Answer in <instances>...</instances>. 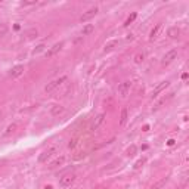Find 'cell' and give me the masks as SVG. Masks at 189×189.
I'll return each mask as SVG.
<instances>
[{"mask_svg": "<svg viewBox=\"0 0 189 189\" xmlns=\"http://www.w3.org/2000/svg\"><path fill=\"white\" fill-rule=\"evenodd\" d=\"M67 80H68L67 75H62V77H59V78H56V80L50 81V83H47L46 87H44V92H46V93H52L55 89H58L62 84V83H65Z\"/></svg>", "mask_w": 189, "mask_h": 189, "instance_id": "1", "label": "cell"}, {"mask_svg": "<svg viewBox=\"0 0 189 189\" xmlns=\"http://www.w3.org/2000/svg\"><path fill=\"white\" fill-rule=\"evenodd\" d=\"M75 177H77V176H75L74 173H67V174H64L61 179H59V186H61V188H69V186L75 182Z\"/></svg>", "mask_w": 189, "mask_h": 189, "instance_id": "2", "label": "cell"}, {"mask_svg": "<svg viewBox=\"0 0 189 189\" xmlns=\"http://www.w3.org/2000/svg\"><path fill=\"white\" fill-rule=\"evenodd\" d=\"M56 152H58V148H56V146H50V148H47L46 151H43L40 155H39V162H40V164L46 162L47 160H49V158H52Z\"/></svg>", "mask_w": 189, "mask_h": 189, "instance_id": "3", "label": "cell"}, {"mask_svg": "<svg viewBox=\"0 0 189 189\" xmlns=\"http://www.w3.org/2000/svg\"><path fill=\"white\" fill-rule=\"evenodd\" d=\"M176 58H177V50H176V49H171V50H169L167 53L162 56L161 64L164 65V67H166V65H170V64L174 61Z\"/></svg>", "mask_w": 189, "mask_h": 189, "instance_id": "4", "label": "cell"}, {"mask_svg": "<svg viewBox=\"0 0 189 189\" xmlns=\"http://www.w3.org/2000/svg\"><path fill=\"white\" fill-rule=\"evenodd\" d=\"M39 37V30L37 28H28V30H25L24 31V34H22V39L24 40H34V39H37Z\"/></svg>", "mask_w": 189, "mask_h": 189, "instance_id": "5", "label": "cell"}, {"mask_svg": "<svg viewBox=\"0 0 189 189\" xmlns=\"http://www.w3.org/2000/svg\"><path fill=\"white\" fill-rule=\"evenodd\" d=\"M96 15H98V7H96V6H94V7H90L89 10H86V12H84V14L80 16V21H81V22H86V21L94 18Z\"/></svg>", "mask_w": 189, "mask_h": 189, "instance_id": "6", "label": "cell"}, {"mask_svg": "<svg viewBox=\"0 0 189 189\" xmlns=\"http://www.w3.org/2000/svg\"><path fill=\"white\" fill-rule=\"evenodd\" d=\"M130 87H132V81H123L121 84L118 86V94L121 98H126L130 92Z\"/></svg>", "mask_w": 189, "mask_h": 189, "instance_id": "7", "label": "cell"}, {"mask_svg": "<svg viewBox=\"0 0 189 189\" xmlns=\"http://www.w3.org/2000/svg\"><path fill=\"white\" fill-rule=\"evenodd\" d=\"M105 117H107V115L103 114V112H102V114H98L96 115V117H94V120H93V123H92V126H90V130H98V128L101 127V124L103 121H105Z\"/></svg>", "mask_w": 189, "mask_h": 189, "instance_id": "8", "label": "cell"}, {"mask_svg": "<svg viewBox=\"0 0 189 189\" xmlns=\"http://www.w3.org/2000/svg\"><path fill=\"white\" fill-rule=\"evenodd\" d=\"M64 47V41H59V43H55L53 46L50 47L49 50L46 52V56L47 58H52L53 55H56L58 52H61V49Z\"/></svg>", "mask_w": 189, "mask_h": 189, "instance_id": "9", "label": "cell"}, {"mask_svg": "<svg viewBox=\"0 0 189 189\" xmlns=\"http://www.w3.org/2000/svg\"><path fill=\"white\" fill-rule=\"evenodd\" d=\"M169 81L167 80H164V81H161V83H160V84H157L155 86V89H154V92H152V98H157V96H158V94L161 93L162 90H164V89H167L169 87Z\"/></svg>", "mask_w": 189, "mask_h": 189, "instance_id": "10", "label": "cell"}, {"mask_svg": "<svg viewBox=\"0 0 189 189\" xmlns=\"http://www.w3.org/2000/svg\"><path fill=\"white\" fill-rule=\"evenodd\" d=\"M161 28H162V22H158L155 27L151 30V33H149V40L151 41L155 40L157 37H158V34H160V31H161Z\"/></svg>", "mask_w": 189, "mask_h": 189, "instance_id": "11", "label": "cell"}, {"mask_svg": "<svg viewBox=\"0 0 189 189\" xmlns=\"http://www.w3.org/2000/svg\"><path fill=\"white\" fill-rule=\"evenodd\" d=\"M22 73H24V65H15V67H12L9 74H10L12 78H15V77H19Z\"/></svg>", "mask_w": 189, "mask_h": 189, "instance_id": "12", "label": "cell"}, {"mask_svg": "<svg viewBox=\"0 0 189 189\" xmlns=\"http://www.w3.org/2000/svg\"><path fill=\"white\" fill-rule=\"evenodd\" d=\"M65 112V108L62 107V105H53L52 108H50V114L53 115V117H58V115H62Z\"/></svg>", "mask_w": 189, "mask_h": 189, "instance_id": "13", "label": "cell"}, {"mask_svg": "<svg viewBox=\"0 0 189 189\" xmlns=\"http://www.w3.org/2000/svg\"><path fill=\"white\" fill-rule=\"evenodd\" d=\"M118 44H120V41H118V40L109 41V43H107V44H105V47H103V52H105V53H108V52H112V50H114V49L118 46Z\"/></svg>", "mask_w": 189, "mask_h": 189, "instance_id": "14", "label": "cell"}, {"mask_svg": "<svg viewBox=\"0 0 189 189\" xmlns=\"http://www.w3.org/2000/svg\"><path fill=\"white\" fill-rule=\"evenodd\" d=\"M167 36L170 39H177L180 36V28L179 27H170L169 31H167Z\"/></svg>", "mask_w": 189, "mask_h": 189, "instance_id": "15", "label": "cell"}, {"mask_svg": "<svg viewBox=\"0 0 189 189\" xmlns=\"http://www.w3.org/2000/svg\"><path fill=\"white\" fill-rule=\"evenodd\" d=\"M64 162H65V157L64 155H61V157H58L55 161H52L50 162V169H56V167H61V166H64Z\"/></svg>", "mask_w": 189, "mask_h": 189, "instance_id": "16", "label": "cell"}, {"mask_svg": "<svg viewBox=\"0 0 189 189\" xmlns=\"http://www.w3.org/2000/svg\"><path fill=\"white\" fill-rule=\"evenodd\" d=\"M16 128H18V124H16V123L9 124V126L6 127V130L3 132V136H10L12 133H15V132H16Z\"/></svg>", "mask_w": 189, "mask_h": 189, "instance_id": "17", "label": "cell"}, {"mask_svg": "<svg viewBox=\"0 0 189 189\" xmlns=\"http://www.w3.org/2000/svg\"><path fill=\"white\" fill-rule=\"evenodd\" d=\"M169 182V177H162L161 180H158V182H155L152 186H151V189H162L164 186H166V183Z\"/></svg>", "mask_w": 189, "mask_h": 189, "instance_id": "18", "label": "cell"}, {"mask_svg": "<svg viewBox=\"0 0 189 189\" xmlns=\"http://www.w3.org/2000/svg\"><path fill=\"white\" fill-rule=\"evenodd\" d=\"M93 31H94V25L93 24H87V25H84V27H83L81 34H83V36H89V34H92Z\"/></svg>", "mask_w": 189, "mask_h": 189, "instance_id": "19", "label": "cell"}, {"mask_svg": "<svg viewBox=\"0 0 189 189\" xmlns=\"http://www.w3.org/2000/svg\"><path fill=\"white\" fill-rule=\"evenodd\" d=\"M126 123H127V108H123L120 115V126H124Z\"/></svg>", "mask_w": 189, "mask_h": 189, "instance_id": "20", "label": "cell"}, {"mask_svg": "<svg viewBox=\"0 0 189 189\" xmlns=\"http://www.w3.org/2000/svg\"><path fill=\"white\" fill-rule=\"evenodd\" d=\"M136 152H137V146H136V145H130L127 148V151H126L127 157H135Z\"/></svg>", "mask_w": 189, "mask_h": 189, "instance_id": "21", "label": "cell"}, {"mask_svg": "<svg viewBox=\"0 0 189 189\" xmlns=\"http://www.w3.org/2000/svg\"><path fill=\"white\" fill-rule=\"evenodd\" d=\"M145 59V53L143 52H139V53L135 55V64H142Z\"/></svg>", "mask_w": 189, "mask_h": 189, "instance_id": "22", "label": "cell"}, {"mask_svg": "<svg viewBox=\"0 0 189 189\" xmlns=\"http://www.w3.org/2000/svg\"><path fill=\"white\" fill-rule=\"evenodd\" d=\"M9 31V27H7V24H0V37H5Z\"/></svg>", "mask_w": 189, "mask_h": 189, "instance_id": "23", "label": "cell"}, {"mask_svg": "<svg viewBox=\"0 0 189 189\" xmlns=\"http://www.w3.org/2000/svg\"><path fill=\"white\" fill-rule=\"evenodd\" d=\"M136 16H137V15L135 14V12H133V14L130 15V16H128L127 19H126V22H124V27H128V25H130V24H132V22H133V21L136 19Z\"/></svg>", "mask_w": 189, "mask_h": 189, "instance_id": "24", "label": "cell"}, {"mask_svg": "<svg viewBox=\"0 0 189 189\" xmlns=\"http://www.w3.org/2000/svg\"><path fill=\"white\" fill-rule=\"evenodd\" d=\"M145 162H146V160H145V158H141V160H137V161L135 162V166H133V169H135V170H139L142 166L145 164Z\"/></svg>", "mask_w": 189, "mask_h": 189, "instance_id": "25", "label": "cell"}, {"mask_svg": "<svg viewBox=\"0 0 189 189\" xmlns=\"http://www.w3.org/2000/svg\"><path fill=\"white\" fill-rule=\"evenodd\" d=\"M77 145H78V137H73V139L69 141V143H68V148H69V149H74Z\"/></svg>", "mask_w": 189, "mask_h": 189, "instance_id": "26", "label": "cell"}, {"mask_svg": "<svg viewBox=\"0 0 189 189\" xmlns=\"http://www.w3.org/2000/svg\"><path fill=\"white\" fill-rule=\"evenodd\" d=\"M44 47H46V46H44L43 43H41V44H39V46H37V47H36V49L33 50V55H39L40 52H43V50H44Z\"/></svg>", "mask_w": 189, "mask_h": 189, "instance_id": "27", "label": "cell"}, {"mask_svg": "<svg viewBox=\"0 0 189 189\" xmlns=\"http://www.w3.org/2000/svg\"><path fill=\"white\" fill-rule=\"evenodd\" d=\"M127 40H133V34H128V36H127Z\"/></svg>", "mask_w": 189, "mask_h": 189, "instance_id": "28", "label": "cell"}]
</instances>
